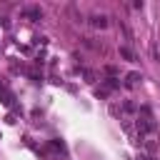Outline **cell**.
Listing matches in <instances>:
<instances>
[{
	"label": "cell",
	"instance_id": "cell-5",
	"mask_svg": "<svg viewBox=\"0 0 160 160\" xmlns=\"http://www.w3.org/2000/svg\"><path fill=\"white\" fill-rule=\"evenodd\" d=\"M135 110H138V108H135V102H130V100H125V102H122V112H125V115H132Z\"/></svg>",
	"mask_w": 160,
	"mask_h": 160
},
{
	"label": "cell",
	"instance_id": "cell-4",
	"mask_svg": "<svg viewBox=\"0 0 160 160\" xmlns=\"http://www.w3.org/2000/svg\"><path fill=\"white\" fill-rule=\"evenodd\" d=\"M138 80H140V72H128L125 85H128V88H135V85H138Z\"/></svg>",
	"mask_w": 160,
	"mask_h": 160
},
{
	"label": "cell",
	"instance_id": "cell-10",
	"mask_svg": "<svg viewBox=\"0 0 160 160\" xmlns=\"http://www.w3.org/2000/svg\"><path fill=\"white\" fill-rule=\"evenodd\" d=\"M85 78H88V82H95V72L92 70H85Z\"/></svg>",
	"mask_w": 160,
	"mask_h": 160
},
{
	"label": "cell",
	"instance_id": "cell-2",
	"mask_svg": "<svg viewBox=\"0 0 160 160\" xmlns=\"http://www.w3.org/2000/svg\"><path fill=\"white\" fill-rule=\"evenodd\" d=\"M22 18L40 20V18H42V10H40V8H35V5H30V8H22Z\"/></svg>",
	"mask_w": 160,
	"mask_h": 160
},
{
	"label": "cell",
	"instance_id": "cell-9",
	"mask_svg": "<svg viewBox=\"0 0 160 160\" xmlns=\"http://www.w3.org/2000/svg\"><path fill=\"white\" fill-rule=\"evenodd\" d=\"M142 145H145L148 152H155V142H152V140H142Z\"/></svg>",
	"mask_w": 160,
	"mask_h": 160
},
{
	"label": "cell",
	"instance_id": "cell-6",
	"mask_svg": "<svg viewBox=\"0 0 160 160\" xmlns=\"http://www.w3.org/2000/svg\"><path fill=\"white\" fill-rule=\"evenodd\" d=\"M120 55H122L125 60H135V55H132V50H130V48H125V45H120Z\"/></svg>",
	"mask_w": 160,
	"mask_h": 160
},
{
	"label": "cell",
	"instance_id": "cell-8",
	"mask_svg": "<svg viewBox=\"0 0 160 160\" xmlns=\"http://www.w3.org/2000/svg\"><path fill=\"white\" fill-rule=\"evenodd\" d=\"M105 85H108V88H118V85H120V80H118V78H108V80H105Z\"/></svg>",
	"mask_w": 160,
	"mask_h": 160
},
{
	"label": "cell",
	"instance_id": "cell-12",
	"mask_svg": "<svg viewBox=\"0 0 160 160\" xmlns=\"http://www.w3.org/2000/svg\"><path fill=\"white\" fill-rule=\"evenodd\" d=\"M0 90H2V82H0Z\"/></svg>",
	"mask_w": 160,
	"mask_h": 160
},
{
	"label": "cell",
	"instance_id": "cell-11",
	"mask_svg": "<svg viewBox=\"0 0 160 160\" xmlns=\"http://www.w3.org/2000/svg\"><path fill=\"white\" fill-rule=\"evenodd\" d=\"M2 102H5V105H12V95L5 92V95H2Z\"/></svg>",
	"mask_w": 160,
	"mask_h": 160
},
{
	"label": "cell",
	"instance_id": "cell-3",
	"mask_svg": "<svg viewBox=\"0 0 160 160\" xmlns=\"http://www.w3.org/2000/svg\"><path fill=\"white\" fill-rule=\"evenodd\" d=\"M90 25L98 28V30H105L108 28V15H90Z\"/></svg>",
	"mask_w": 160,
	"mask_h": 160
},
{
	"label": "cell",
	"instance_id": "cell-1",
	"mask_svg": "<svg viewBox=\"0 0 160 160\" xmlns=\"http://www.w3.org/2000/svg\"><path fill=\"white\" fill-rule=\"evenodd\" d=\"M158 130V122L152 120V118H140L138 120V132H140V140L145 138V135H152Z\"/></svg>",
	"mask_w": 160,
	"mask_h": 160
},
{
	"label": "cell",
	"instance_id": "cell-7",
	"mask_svg": "<svg viewBox=\"0 0 160 160\" xmlns=\"http://www.w3.org/2000/svg\"><path fill=\"white\" fill-rule=\"evenodd\" d=\"M50 148L58 150V152H65V142L62 140H50Z\"/></svg>",
	"mask_w": 160,
	"mask_h": 160
}]
</instances>
